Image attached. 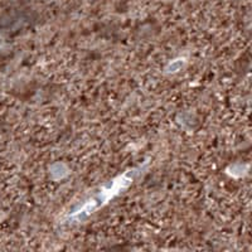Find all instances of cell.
I'll use <instances>...</instances> for the list:
<instances>
[{
    "mask_svg": "<svg viewBox=\"0 0 252 252\" xmlns=\"http://www.w3.org/2000/svg\"><path fill=\"white\" fill-rule=\"evenodd\" d=\"M131 182H132V173H131V175H130V173H126V174L119 177L118 179H115V181L112 182V184L109 187V188L102 189V190H101L97 195L92 197L91 199L83 204V206L81 207L78 211H76V212L72 215V218H82V217H85V216L92 213L94 211H96L97 208H100L101 206H103L105 203H107V202H109L110 199L114 197V195H116L118 193H120L121 190L129 186Z\"/></svg>",
    "mask_w": 252,
    "mask_h": 252,
    "instance_id": "obj_1",
    "label": "cell"
}]
</instances>
